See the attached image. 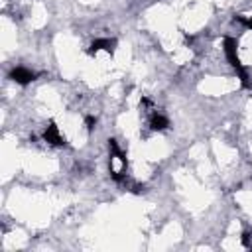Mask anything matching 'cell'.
Instances as JSON below:
<instances>
[{"mask_svg": "<svg viewBox=\"0 0 252 252\" xmlns=\"http://www.w3.org/2000/svg\"><path fill=\"white\" fill-rule=\"evenodd\" d=\"M223 52H225V58L227 61L231 63V67L236 71L238 79H240V87L242 89H250L252 83H250V77H248V71L246 67L242 65L240 58H238V41L234 38H225L223 39Z\"/></svg>", "mask_w": 252, "mask_h": 252, "instance_id": "1", "label": "cell"}, {"mask_svg": "<svg viewBox=\"0 0 252 252\" xmlns=\"http://www.w3.org/2000/svg\"><path fill=\"white\" fill-rule=\"evenodd\" d=\"M10 79H12L14 83L26 87V85H30L32 81L38 79V73H34L32 69H26V67H14V69L10 71Z\"/></svg>", "mask_w": 252, "mask_h": 252, "instance_id": "2", "label": "cell"}, {"mask_svg": "<svg viewBox=\"0 0 252 252\" xmlns=\"http://www.w3.org/2000/svg\"><path fill=\"white\" fill-rule=\"evenodd\" d=\"M43 140L52 146H65V136L59 132V126L56 122H49L43 130Z\"/></svg>", "mask_w": 252, "mask_h": 252, "instance_id": "3", "label": "cell"}, {"mask_svg": "<svg viewBox=\"0 0 252 252\" xmlns=\"http://www.w3.org/2000/svg\"><path fill=\"white\" fill-rule=\"evenodd\" d=\"M115 45H116V41H115V39H109V38H98V39H95V41L91 43L89 54H91V56H95L97 52H100V49H105V52H109V54H115Z\"/></svg>", "mask_w": 252, "mask_h": 252, "instance_id": "4", "label": "cell"}, {"mask_svg": "<svg viewBox=\"0 0 252 252\" xmlns=\"http://www.w3.org/2000/svg\"><path fill=\"white\" fill-rule=\"evenodd\" d=\"M109 150H111V158H118V160H120V164H122V168L126 170V166H128V158H126V154L122 152V148L118 146V142H116L115 138H111V140H109Z\"/></svg>", "mask_w": 252, "mask_h": 252, "instance_id": "5", "label": "cell"}, {"mask_svg": "<svg viewBox=\"0 0 252 252\" xmlns=\"http://www.w3.org/2000/svg\"><path fill=\"white\" fill-rule=\"evenodd\" d=\"M168 126H170V120H168L164 115L154 113L152 116H150V128H152L154 132H162V130H166Z\"/></svg>", "mask_w": 252, "mask_h": 252, "instance_id": "6", "label": "cell"}, {"mask_svg": "<svg viewBox=\"0 0 252 252\" xmlns=\"http://www.w3.org/2000/svg\"><path fill=\"white\" fill-rule=\"evenodd\" d=\"M85 126H87V130H89V132H93V130H95V126H97V116H93V115L85 116Z\"/></svg>", "mask_w": 252, "mask_h": 252, "instance_id": "7", "label": "cell"}, {"mask_svg": "<svg viewBox=\"0 0 252 252\" xmlns=\"http://www.w3.org/2000/svg\"><path fill=\"white\" fill-rule=\"evenodd\" d=\"M236 20L242 24V26H246L248 30H252V18H244V16H236Z\"/></svg>", "mask_w": 252, "mask_h": 252, "instance_id": "8", "label": "cell"}]
</instances>
